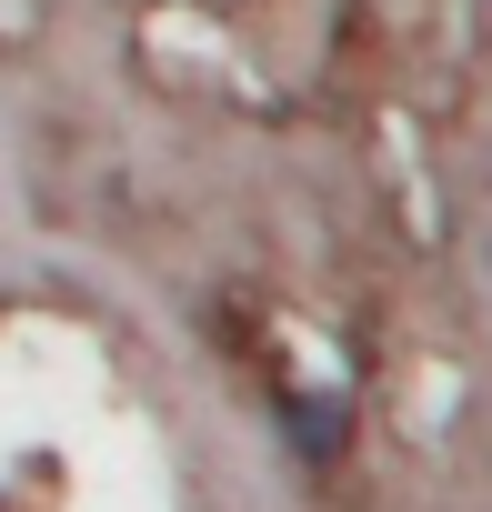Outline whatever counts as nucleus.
I'll list each match as a JSON object with an SVG mask.
<instances>
[{
	"instance_id": "f257e3e1",
	"label": "nucleus",
	"mask_w": 492,
	"mask_h": 512,
	"mask_svg": "<svg viewBox=\"0 0 492 512\" xmlns=\"http://www.w3.org/2000/svg\"><path fill=\"white\" fill-rule=\"evenodd\" d=\"M282 422H292V452L302 462H342V442H352V402H332V392H292Z\"/></svg>"
}]
</instances>
